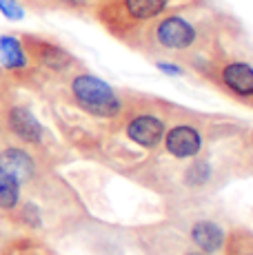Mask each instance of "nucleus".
Returning a JSON list of instances; mask_svg holds the SVG:
<instances>
[{
  "label": "nucleus",
  "instance_id": "obj_1",
  "mask_svg": "<svg viewBox=\"0 0 253 255\" xmlns=\"http://www.w3.org/2000/svg\"><path fill=\"white\" fill-rule=\"evenodd\" d=\"M71 91H74L76 102L85 111H89L91 116L100 118H114L120 114V100L116 96V91L107 85L105 80L89 73L74 78L71 82Z\"/></svg>",
  "mask_w": 253,
  "mask_h": 255
},
{
  "label": "nucleus",
  "instance_id": "obj_2",
  "mask_svg": "<svg viewBox=\"0 0 253 255\" xmlns=\"http://www.w3.org/2000/svg\"><path fill=\"white\" fill-rule=\"evenodd\" d=\"M155 38L167 49H187L196 40V29L180 16H169L155 29Z\"/></svg>",
  "mask_w": 253,
  "mask_h": 255
},
{
  "label": "nucleus",
  "instance_id": "obj_3",
  "mask_svg": "<svg viewBox=\"0 0 253 255\" xmlns=\"http://www.w3.org/2000/svg\"><path fill=\"white\" fill-rule=\"evenodd\" d=\"M7 127L16 138H20L27 144H40L45 129L36 120V116L27 109V107H11L7 114Z\"/></svg>",
  "mask_w": 253,
  "mask_h": 255
},
{
  "label": "nucleus",
  "instance_id": "obj_4",
  "mask_svg": "<svg viewBox=\"0 0 253 255\" xmlns=\"http://www.w3.org/2000/svg\"><path fill=\"white\" fill-rule=\"evenodd\" d=\"M164 144H167V151L173 158H193L200 151L202 140H200V133L193 127L180 125V127H173L167 133Z\"/></svg>",
  "mask_w": 253,
  "mask_h": 255
},
{
  "label": "nucleus",
  "instance_id": "obj_5",
  "mask_svg": "<svg viewBox=\"0 0 253 255\" xmlns=\"http://www.w3.org/2000/svg\"><path fill=\"white\" fill-rule=\"evenodd\" d=\"M126 133L135 144L144 146V149H153L164 138V125L155 116H138L129 122Z\"/></svg>",
  "mask_w": 253,
  "mask_h": 255
},
{
  "label": "nucleus",
  "instance_id": "obj_6",
  "mask_svg": "<svg viewBox=\"0 0 253 255\" xmlns=\"http://www.w3.org/2000/svg\"><path fill=\"white\" fill-rule=\"evenodd\" d=\"M0 169H4L7 173H11L18 182H27L36 173V164H33L31 155L27 151L18 149V146H9L0 153Z\"/></svg>",
  "mask_w": 253,
  "mask_h": 255
},
{
  "label": "nucleus",
  "instance_id": "obj_7",
  "mask_svg": "<svg viewBox=\"0 0 253 255\" xmlns=\"http://www.w3.org/2000/svg\"><path fill=\"white\" fill-rule=\"evenodd\" d=\"M222 82L236 96L249 98L253 96V67H249L247 62H231L222 69Z\"/></svg>",
  "mask_w": 253,
  "mask_h": 255
},
{
  "label": "nucleus",
  "instance_id": "obj_8",
  "mask_svg": "<svg viewBox=\"0 0 253 255\" xmlns=\"http://www.w3.org/2000/svg\"><path fill=\"white\" fill-rule=\"evenodd\" d=\"M0 65L9 71H18L27 67V51L20 38L9 36V33L0 36Z\"/></svg>",
  "mask_w": 253,
  "mask_h": 255
},
{
  "label": "nucleus",
  "instance_id": "obj_9",
  "mask_svg": "<svg viewBox=\"0 0 253 255\" xmlns=\"http://www.w3.org/2000/svg\"><path fill=\"white\" fill-rule=\"evenodd\" d=\"M191 238H193V242H196L200 249H204L207 253L220 251L222 244H225V231H222L218 224H213V222H198V224H193Z\"/></svg>",
  "mask_w": 253,
  "mask_h": 255
},
{
  "label": "nucleus",
  "instance_id": "obj_10",
  "mask_svg": "<svg viewBox=\"0 0 253 255\" xmlns=\"http://www.w3.org/2000/svg\"><path fill=\"white\" fill-rule=\"evenodd\" d=\"M31 51L38 58V62H42L49 69H65L71 62L69 53L62 51L60 47L51 45V42H42V40H31Z\"/></svg>",
  "mask_w": 253,
  "mask_h": 255
},
{
  "label": "nucleus",
  "instance_id": "obj_11",
  "mask_svg": "<svg viewBox=\"0 0 253 255\" xmlns=\"http://www.w3.org/2000/svg\"><path fill=\"white\" fill-rule=\"evenodd\" d=\"M20 202V182L0 169V211H13Z\"/></svg>",
  "mask_w": 253,
  "mask_h": 255
},
{
  "label": "nucleus",
  "instance_id": "obj_12",
  "mask_svg": "<svg viewBox=\"0 0 253 255\" xmlns=\"http://www.w3.org/2000/svg\"><path fill=\"white\" fill-rule=\"evenodd\" d=\"M167 0H125V9L135 20H149L164 9Z\"/></svg>",
  "mask_w": 253,
  "mask_h": 255
},
{
  "label": "nucleus",
  "instance_id": "obj_13",
  "mask_svg": "<svg viewBox=\"0 0 253 255\" xmlns=\"http://www.w3.org/2000/svg\"><path fill=\"white\" fill-rule=\"evenodd\" d=\"M0 13H2L7 20H22L25 18V9L20 7L18 0H0Z\"/></svg>",
  "mask_w": 253,
  "mask_h": 255
},
{
  "label": "nucleus",
  "instance_id": "obj_14",
  "mask_svg": "<svg viewBox=\"0 0 253 255\" xmlns=\"http://www.w3.org/2000/svg\"><path fill=\"white\" fill-rule=\"evenodd\" d=\"M207 180H209V166L204 162H198V164H193L191 169H189V173H187V182L189 184L200 186V184L207 182Z\"/></svg>",
  "mask_w": 253,
  "mask_h": 255
},
{
  "label": "nucleus",
  "instance_id": "obj_15",
  "mask_svg": "<svg viewBox=\"0 0 253 255\" xmlns=\"http://www.w3.org/2000/svg\"><path fill=\"white\" fill-rule=\"evenodd\" d=\"M158 69L167 76H182V69L178 65H171V62H158Z\"/></svg>",
  "mask_w": 253,
  "mask_h": 255
},
{
  "label": "nucleus",
  "instance_id": "obj_16",
  "mask_svg": "<svg viewBox=\"0 0 253 255\" xmlns=\"http://www.w3.org/2000/svg\"><path fill=\"white\" fill-rule=\"evenodd\" d=\"M67 4H71V7H80V4H85L87 0H65Z\"/></svg>",
  "mask_w": 253,
  "mask_h": 255
},
{
  "label": "nucleus",
  "instance_id": "obj_17",
  "mask_svg": "<svg viewBox=\"0 0 253 255\" xmlns=\"http://www.w3.org/2000/svg\"><path fill=\"white\" fill-rule=\"evenodd\" d=\"M187 255H202V253H187Z\"/></svg>",
  "mask_w": 253,
  "mask_h": 255
}]
</instances>
